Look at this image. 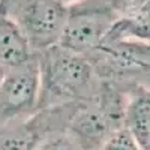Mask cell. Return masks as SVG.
Segmentation results:
<instances>
[{"label": "cell", "mask_w": 150, "mask_h": 150, "mask_svg": "<svg viewBox=\"0 0 150 150\" xmlns=\"http://www.w3.org/2000/svg\"><path fill=\"white\" fill-rule=\"evenodd\" d=\"M30 42L18 24L0 14V66L5 71L18 68L35 57Z\"/></svg>", "instance_id": "8992f818"}, {"label": "cell", "mask_w": 150, "mask_h": 150, "mask_svg": "<svg viewBox=\"0 0 150 150\" xmlns=\"http://www.w3.org/2000/svg\"><path fill=\"white\" fill-rule=\"evenodd\" d=\"M101 150H144L138 140L128 128H120L116 132H112L108 140L104 143Z\"/></svg>", "instance_id": "9c48e42d"}, {"label": "cell", "mask_w": 150, "mask_h": 150, "mask_svg": "<svg viewBox=\"0 0 150 150\" xmlns=\"http://www.w3.org/2000/svg\"><path fill=\"white\" fill-rule=\"evenodd\" d=\"M38 146V129L33 122L9 119L0 123V150H33Z\"/></svg>", "instance_id": "ba28073f"}, {"label": "cell", "mask_w": 150, "mask_h": 150, "mask_svg": "<svg viewBox=\"0 0 150 150\" xmlns=\"http://www.w3.org/2000/svg\"><path fill=\"white\" fill-rule=\"evenodd\" d=\"M41 69L38 53L27 63L6 69L0 81V119L20 117L39 104Z\"/></svg>", "instance_id": "5b68a950"}, {"label": "cell", "mask_w": 150, "mask_h": 150, "mask_svg": "<svg viewBox=\"0 0 150 150\" xmlns=\"http://www.w3.org/2000/svg\"><path fill=\"white\" fill-rule=\"evenodd\" d=\"M66 6H71V5H75V3H80V2H83V0H62Z\"/></svg>", "instance_id": "7c38bea8"}, {"label": "cell", "mask_w": 150, "mask_h": 150, "mask_svg": "<svg viewBox=\"0 0 150 150\" xmlns=\"http://www.w3.org/2000/svg\"><path fill=\"white\" fill-rule=\"evenodd\" d=\"M33 150H41V149H39V147H38V146H36V147H35Z\"/></svg>", "instance_id": "5bb4252c"}, {"label": "cell", "mask_w": 150, "mask_h": 150, "mask_svg": "<svg viewBox=\"0 0 150 150\" xmlns=\"http://www.w3.org/2000/svg\"><path fill=\"white\" fill-rule=\"evenodd\" d=\"M126 102L114 83L101 80L96 92L71 114L69 135L83 150H101L108 137L125 126Z\"/></svg>", "instance_id": "7a4b0ae2"}, {"label": "cell", "mask_w": 150, "mask_h": 150, "mask_svg": "<svg viewBox=\"0 0 150 150\" xmlns=\"http://www.w3.org/2000/svg\"><path fill=\"white\" fill-rule=\"evenodd\" d=\"M117 15L102 0H83L68 6V20L59 45L89 56L104 44Z\"/></svg>", "instance_id": "277c9868"}, {"label": "cell", "mask_w": 150, "mask_h": 150, "mask_svg": "<svg viewBox=\"0 0 150 150\" xmlns=\"http://www.w3.org/2000/svg\"><path fill=\"white\" fill-rule=\"evenodd\" d=\"M125 128H128L144 150H150V89L135 86L126 102Z\"/></svg>", "instance_id": "52a82bcc"}, {"label": "cell", "mask_w": 150, "mask_h": 150, "mask_svg": "<svg viewBox=\"0 0 150 150\" xmlns=\"http://www.w3.org/2000/svg\"><path fill=\"white\" fill-rule=\"evenodd\" d=\"M41 150H83L71 135L66 137H54V138L45 141L44 144L38 146Z\"/></svg>", "instance_id": "8fae6325"}, {"label": "cell", "mask_w": 150, "mask_h": 150, "mask_svg": "<svg viewBox=\"0 0 150 150\" xmlns=\"http://www.w3.org/2000/svg\"><path fill=\"white\" fill-rule=\"evenodd\" d=\"M3 75H5V69L0 66V81H2V78H3Z\"/></svg>", "instance_id": "4fadbf2b"}, {"label": "cell", "mask_w": 150, "mask_h": 150, "mask_svg": "<svg viewBox=\"0 0 150 150\" xmlns=\"http://www.w3.org/2000/svg\"><path fill=\"white\" fill-rule=\"evenodd\" d=\"M0 2H2V0H0Z\"/></svg>", "instance_id": "9a60e30c"}, {"label": "cell", "mask_w": 150, "mask_h": 150, "mask_svg": "<svg viewBox=\"0 0 150 150\" xmlns=\"http://www.w3.org/2000/svg\"><path fill=\"white\" fill-rule=\"evenodd\" d=\"M102 2L114 12L117 18H126L143 9L147 3H150V0H102Z\"/></svg>", "instance_id": "30bf717a"}, {"label": "cell", "mask_w": 150, "mask_h": 150, "mask_svg": "<svg viewBox=\"0 0 150 150\" xmlns=\"http://www.w3.org/2000/svg\"><path fill=\"white\" fill-rule=\"evenodd\" d=\"M38 59L41 69V105L57 107L75 99L84 101L96 92L98 87L93 84L101 83H96L99 78L89 57L59 44L38 53Z\"/></svg>", "instance_id": "6da1fadb"}, {"label": "cell", "mask_w": 150, "mask_h": 150, "mask_svg": "<svg viewBox=\"0 0 150 150\" xmlns=\"http://www.w3.org/2000/svg\"><path fill=\"white\" fill-rule=\"evenodd\" d=\"M0 14L14 20L35 53L57 45L68 20L62 0H2Z\"/></svg>", "instance_id": "3957f363"}]
</instances>
